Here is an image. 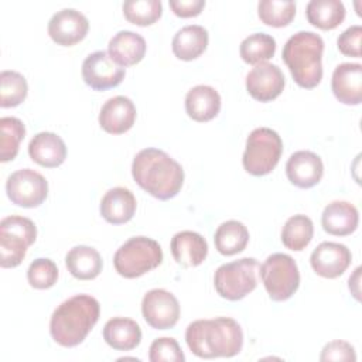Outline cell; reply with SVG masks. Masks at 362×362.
<instances>
[{"instance_id":"74e56055","label":"cell","mask_w":362,"mask_h":362,"mask_svg":"<svg viewBox=\"0 0 362 362\" xmlns=\"http://www.w3.org/2000/svg\"><path fill=\"white\" fill-rule=\"evenodd\" d=\"M361 38H362V27L351 25L342 34H339L337 40V47L341 54L348 57L361 58Z\"/></svg>"},{"instance_id":"2e32d148","label":"cell","mask_w":362,"mask_h":362,"mask_svg":"<svg viewBox=\"0 0 362 362\" xmlns=\"http://www.w3.org/2000/svg\"><path fill=\"white\" fill-rule=\"evenodd\" d=\"M286 174L293 185L307 189L320 182L324 174V164L315 153L300 150L293 153L287 160Z\"/></svg>"},{"instance_id":"8fae6325","label":"cell","mask_w":362,"mask_h":362,"mask_svg":"<svg viewBox=\"0 0 362 362\" xmlns=\"http://www.w3.org/2000/svg\"><path fill=\"white\" fill-rule=\"evenodd\" d=\"M124 68L112 59L106 51H95L82 62V78L93 90L116 88L124 79Z\"/></svg>"},{"instance_id":"277c9868","label":"cell","mask_w":362,"mask_h":362,"mask_svg":"<svg viewBox=\"0 0 362 362\" xmlns=\"http://www.w3.org/2000/svg\"><path fill=\"white\" fill-rule=\"evenodd\" d=\"M324 41L313 31H298L283 47V61L296 83L305 89L315 88L322 79Z\"/></svg>"},{"instance_id":"7c38bea8","label":"cell","mask_w":362,"mask_h":362,"mask_svg":"<svg viewBox=\"0 0 362 362\" xmlns=\"http://www.w3.org/2000/svg\"><path fill=\"white\" fill-rule=\"evenodd\" d=\"M141 314L151 328L168 329L180 318V304L173 293L164 288H153L141 300Z\"/></svg>"},{"instance_id":"e575fe53","label":"cell","mask_w":362,"mask_h":362,"mask_svg":"<svg viewBox=\"0 0 362 362\" xmlns=\"http://www.w3.org/2000/svg\"><path fill=\"white\" fill-rule=\"evenodd\" d=\"M28 86L25 78L16 71H3L0 74V106L14 107L27 98Z\"/></svg>"},{"instance_id":"1f68e13d","label":"cell","mask_w":362,"mask_h":362,"mask_svg":"<svg viewBox=\"0 0 362 362\" xmlns=\"http://www.w3.org/2000/svg\"><path fill=\"white\" fill-rule=\"evenodd\" d=\"M0 161L7 163L16 158L20 143L25 136V126L17 117L4 116L0 119Z\"/></svg>"},{"instance_id":"f35d334b","label":"cell","mask_w":362,"mask_h":362,"mask_svg":"<svg viewBox=\"0 0 362 362\" xmlns=\"http://www.w3.org/2000/svg\"><path fill=\"white\" fill-rule=\"evenodd\" d=\"M320 361L327 362V361H351L355 362L356 361V354H355V348L346 342V341H341V339H335L328 342L320 355Z\"/></svg>"},{"instance_id":"9c48e42d","label":"cell","mask_w":362,"mask_h":362,"mask_svg":"<svg viewBox=\"0 0 362 362\" xmlns=\"http://www.w3.org/2000/svg\"><path fill=\"white\" fill-rule=\"evenodd\" d=\"M263 286L273 301L288 300L300 286L296 260L286 253H273L260 266Z\"/></svg>"},{"instance_id":"30bf717a","label":"cell","mask_w":362,"mask_h":362,"mask_svg":"<svg viewBox=\"0 0 362 362\" xmlns=\"http://www.w3.org/2000/svg\"><path fill=\"white\" fill-rule=\"evenodd\" d=\"M8 199L23 208L40 206L48 195V182L37 171L21 168L8 175L6 181Z\"/></svg>"},{"instance_id":"5bb4252c","label":"cell","mask_w":362,"mask_h":362,"mask_svg":"<svg viewBox=\"0 0 362 362\" xmlns=\"http://www.w3.org/2000/svg\"><path fill=\"white\" fill-rule=\"evenodd\" d=\"M286 79L281 69L270 62L257 64L246 75V89L259 102L276 99L284 89Z\"/></svg>"},{"instance_id":"484cf974","label":"cell","mask_w":362,"mask_h":362,"mask_svg":"<svg viewBox=\"0 0 362 362\" xmlns=\"http://www.w3.org/2000/svg\"><path fill=\"white\" fill-rule=\"evenodd\" d=\"M208 47V31L198 24L180 28L171 42L174 55L182 61L198 58Z\"/></svg>"},{"instance_id":"4fadbf2b","label":"cell","mask_w":362,"mask_h":362,"mask_svg":"<svg viewBox=\"0 0 362 362\" xmlns=\"http://www.w3.org/2000/svg\"><path fill=\"white\" fill-rule=\"evenodd\" d=\"M89 30L88 18L75 8H62L48 21V35L62 47H72L82 41Z\"/></svg>"},{"instance_id":"3957f363","label":"cell","mask_w":362,"mask_h":362,"mask_svg":"<svg viewBox=\"0 0 362 362\" xmlns=\"http://www.w3.org/2000/svg\"><path fill=\"white\" fill-rule=\"evenodd\" d=\"M100 315L99 301L88 294H76L61 303L49 320L52 339L65 348L83 342Z\"/></svg>"},{"instance_id":"83f0119b","label":"cell","mask_w":362,"mask_h":362,"mask_svg":"<svg viewBox=\"0 0 362 362\" xmlns=\"http://www.w3.org/2000/svg\"><path fill=\"white\" fill-rule=\"evenodd\" d=\"M345 6L339 0H311L305 7L307 20L321 30H334L345 18Z\"/></svg>"},{"instance_id":"4dcf8cb0","label":"cell","mask_w":362,"mask_h":362,"mask_svg":"<svg viewBox=\"0 0 362 362\" xmlns=\"http://www.w3.org/2000/svg\"><path fill=\"white\" fill-rule=\"evenodd\" d=\"M276 52V40L266 33H255L246 37L239 47L240 58L250 65L270 59Z\"/></svg>"},{"instance_id":"f1b7e54d","label":"cell","mask_w":362,"mask_h":362,"mask_svg":"<svg viewBox=\"0 0 362 362\" xmlns=\"http://www.w3.org/2000/svg\"><path fill=\"white\" fill-rule=\"evenodd\" d=\"M249 242L247 228L235 219L226 221L218 226L214 235L216 250L223 256H233L245 250Z\"/></svg>"},{"instance_id":"cb8c5ba5","label":"cell","mask_w":362,"mask_h":362,"mask_svg":"<svg viewBox=\"0 0 362 362\" xmlns=\"http://www.w3.org/2000/svg\"><path fill=\"white\" fill-rule=\"evenodd\" d=\"M185 110L195 122H209L221 110V96L212 86L197 85L187 92Z\"/></svg>"},{"instance_id":"e0dca14e","label":"cell","mask_w":362,"mask_h":362,"mask_svg":"<svg viewBox=\"0 0 362 362\" xmlns=\"http://www.w3.org/2000/svg\"><path fill=\"white\" fill-rule=\"evenodd\" d=\"M331 88L341 103L359 105L362 102V65L356 62L339 64L332 72Z\"/></svg>"},{"instance_id":"ba28073f","label":"cell","mask_w":362,"mask_h":362,"mask_svg":"<svg viewBox=\"0 0 362 362\" xmlns=\"http://www.w3.org/2000/svg\"><path fill=\"white\" fill-rule=\"evenodd\" d=\"M257 267L259 263L253 257H242L219 266L214 274L216 293L229 301L245 298L257 286Z\"/></svg>"},{"instance_id":"603a6c76","label":"cell","mask_w":362,"mask_h":362,"mask_svg":"<svg viewBox=\"0 0 362 362\" xmlns=\"http://www.w3.org/2000/svg\"><path fill=\"white\" fill-rule=\"evenodd\" d=\"M144 38L133 31L122 30L115 34L107 45V52L120 66H132L139 64L146 54Z\"/></svg>"},{"instance_id":"7a4b0ae2","label":"cell","mask_w":362,"mask_h":362,"mask_svg":"<svg viewBox=\"0 0 362 362\" xmlns=\"http://www.w3.org/2000/svg\"><path fill=\"white\" fill-rule=\"evenodd\" d=\"M185 341L198 358H230L242 351L243 332L239 322L229 317L197 320L187 327Z\"/></svg>"},{"instance_id":"5b68a950","label":"cell","mask_w":362,"mask_h":362,"mask_svg":"<svg viewBox=\"0 0 362 362\" xmlns=\"http://www.w3.org/2000/svg\"><path fill=\"white\" fill-rule=\"evenodd\" d=\"M163 262V250L157 240L147 236H134L126 240L115 253L116 272L126 279L140 277L158 267Z\"/></svg>"},{"instance_id":"52a82bcc","label":"cell","mask_w":362,"mask_h":362,"mask_svg":"<svg viewBox=\"0 0 362 362\" xmlns=\"http://www.w3.org/2000/svg\"><path fill=\"white\" fill-rule=\"evenodd\" d=\"M35 239L37 228L31 219L20 215L3 218L0 222V266L3 269L17 267Z\"/></svg>"},{"instance_id":"f546056e","label":"cell","mask_w":362,"mask_h":362,"mask_svg":"<svg viewBox=\"0 0 362 362\" xmlns=\"http://www.w3.org/2000/svg\"><path fill=\"white\" fill-rule=\"evenodd\" d=\"M314 235L313 221L303 214L290 216L281 229L283 245L294 252H300L308 246Z\"/></svg>"},{"instance_id":"d4e9b609","label":"cell","mask_w":362,"mask_h":362,"mask_svg":"<svg viewBox=\"0 0 362 362\" xmlns=\"http://www.w3.org/2000/svg\"><path fill=\"white\" fill-rule=\"evenodd\" d=\"M103 339L116 351H132L141 341V329L134 320L115 317L105 324Z\"/></svg>"},{"instance_id":"8992f818","label":"cell","mask_w":362,"mask_h":362,"mask_svg":"<svg viewBox=\"0 0 362 362\" xmlns=\"http://www.w3.org/2000/svg\"><path fill=\"white\" fill-rule=\"evenodd\" d=\"M283 151V141L277 132L269 127H257L246 139L242 157L243 168L256 177L266 175L274 170Z\"/></svg>"},{"instance_id":"8d00e7d4","label":"cell","mask_w":362,"mask_h":362,"mask_svg":"<svg viewBox=\"0 0 362 362\" xmlns=\"http://www.w3.org/2000/svg\"><path fill=\"white\" fill-rule=\"evenodd\" d=\"M151 362H184L185 356L177 342L171 337H161L151 342L148 349Z\"/></svg>"},{"instance_id":"ffe728a7","label":"cell","mask_w":362,"mask_h":362,"mask_svg":"<svg viewBox=\"0 0 362 362\" xmlns=\"http://www.w3.org/2000/svg\"><path fill=\"white\" fill-rule=\"evenodd\" d=\"M359 223L358 209L348 201L329 202L321 215L322 229L334 236H346L356 230Z\"/></svg>"},{"instance_id":"ac0fdd59","label":"cell","mask_w":362,"mask_h":362,"mask_svg":"<svg viewBox=\"0 0 362 362\" xmlns=\"http://www.w3.org/2000/svg\"><path fill=\"white\" fill-rule=\"evenodd\" d=\"M136 120V106L126 96H115L105 102L99 112L100 127L110 134H122L130 130Z\"/></svg>"},{"instance_id":"4316f807","label":"cell","mask_w":362,"mask_h":362,"mask_svg":"<svg viewBox=\"0 0 362 362\" xmlns=\"http://www.w3.org/2000/svg\"><path fill=\"white\" fill-rule=\"evenodd\" d=\"M68 272L79 280H92L102 272V257L95 247L79 245L72 247L65 256Z\"/></svg>"},{"instance_id":"9a60e30c","label":"cell","mask_w":362,"mask_h":362,"mask_svg":"<svg viewBox=\"0 0 362 362\" xmlns=\"http://www.w3.org/2000/svg\"><path fill=\"white\" fill-rule=\"evenodd\" d=\"M352 260L351 250L337 242L320 243L310 256L313 270L325 279H337L349 267Z\"/></svg>"},{"instance_id":"7402d4cb","label":"cell","mask_w":362,"mask_h":362,"mask_svg":"<svg viewBox=\"0 0 362 362\" xmlns=\"http://www.w3.org/2000/svg\"><path fill=\"white\" fill-rule=\"evenodd\" d=\"M136 206V198L129 188L115 187L103 195L99 211L106 222L112 225H122L133 218Z\"/></svg>"},{"instance_id":"ab89813d","label":"cell","mask_w":362,"mask_h":362,"mask_svg":"<svg viewBox=\"0 0 362 362\" xmlns=\"http://www.w3.org/2000/svg\"><path fill=\"white\" fill-rule=\"evenodd\" d=\"M168 4L175 16L188 18L195 17L202 11L205 7V0H170Z\"/></svg>"},{"instance_id":"44dd1931","label":"cell","mask_w":362,"mask_h":362,"mask_svg":"<svg viewBox=\"0 0 362 362\" xmlns=\"http://www.w3.org/2000/svg\"><path fill=\"white\" fill-rule=\"evenodd\" d=\"M28 154L38 165L54 168L65 161L66 146L58 134L52 132H41L30 140Z\"/></svg>"},{"instance_id":"d6986e66","label":"cell","mask_w":362,"mask_h":362,"mask_svg":"<svg viewBox=\"0 0 362 362\" xmlns=\"http://www.w3.org/2000/svg\"><path fill=\"white\" fill-rule=\"evenodd\" d=\"M174 260L182 267L199 266L208 255L205 238L192 230H181L171 238L170 243Z\"/></svg>"},{"instance_id":"6da1fadb","label":"cell","mask_w":362,"mask_h":362,"mask_svg":"<svg viewBox=\"0 0 362 362\" xmlns=\"http://www.w3.org/2000/svg\"><path fill=\"white\" fill-rule=\"evenodd\" d=\"M132 175L141 189L161 201L174 198L184 184L181 164L160 148L140 150L133 158Z\"/></svg>"},{"instance_id":"836d02e7","label":"cell","mask_w":362,"mask_h":362,"mask_svg":"<svg viewBox=\"0 0 362 362\" xmlns=\"http://www.w3.org/2000/svg\"><path fill=\"white\" fill-rule=\"evenodd\" d=\"M123 14L132 24L146 27L161 17L163 6L160 0H127L123 3Z\"/></svg>"},{"instance_id":"d590c367","label":"cell","mask_w":362,"mask_h":362,"mask_svg":"<svg viewBox=\"0 0 362 362\" xmlns=\"http://www.w3.org/2000/svg\"><path fill=\"white\" fill-rule=\"evenodd\" d=\"M58 279L57 264L45 257H38L28 266L27 280L31 287L37 290H45L52 287Z\"/></svg>"},{"instance_id":"d6a6232c","label":"cell","mask_w":362,"mask_h":362,"mask_svg":"<svg viewBox=\"0 0 362 362\" xmlns=\"http://www.w3.org/2000/svg\"><path fill=\"white\" fill-rule=\"evenodd\" d=\"M257 14L266 25L286 27L296 16V3L290 0H262L257 4Z\"/></svg>"}]
</instances>
